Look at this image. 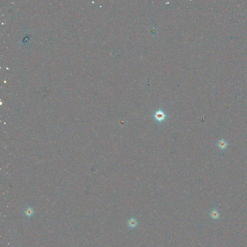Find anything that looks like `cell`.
<instances>
[{
    "instance_id": "cell-2",
    "label": "cell",
    "mask_w": 247,
    "mask_h": 247,
    "mask_svg": "<svg viewBox=\"0 0 247 247\" xmlns=\"http://www.w3.org/2000/svg\"><path fill=\"white\" fill-rule=\"evenodd\" d=\"M155 117L157 121H162L165 119L166 117V115L162 111L159 110L157 111L155 115Z\"/></svg>"
},
{
    "instance_id": "cell-1",
    "label": "cell",
    "mask_w": 247,
    "mask_h": 247,
    "mask_svg": "<svg viewBox=\"0 0 247 247\" xmlns=\"http://www.w3.org/2000/svg\"><path fill=\"white\" fill-rule=\"evenodd\" d=\"M217 145L220 151H224L228 147V143L224 139L222 138L217 142Z\"/></svg>"
},
{
    "instance_id": "cell-5",
    "label": "cell",
    "mask_w": 247,
    "mask_h": 247,
    "mask_svg": "<svg viewBox=\"0 0 247 247\" xmlns=\"http://www.w3.org/2000/svg\"><path fill=\"white\" fill-rule=\"evenodd\" d=\"M34 213V211L33 209L31 208H27L25 211V214L28 217H30Z\"/></svg>"
},
{
    "instance_id": "cell-4",
    "label": "cell",
    "mask_w": 247,
    "mask_h": 247,
    "mask_svg": "<svg viewBox=\"0 0 247 247\" xmlns=\"http://www.w3.org/2000/svg\"><path fill=\"white\" fill-rule=\"evenodd\" d=\"M210 216L212 218L214 219H216L219 217V213L217 209H214L210 213Z\"/></svg>"
},
{
    "instance_id": "cell-3",
    "label": "cell",
    "mask_w": 247,
    "mask_h": 247,
    "mask_svg": "<svg viewBox=\"0 0 247 247\" xmlns=\"http://www.w3.org/2000/svg\"><path fill=\"white\" fill-rule=\"evenodd\" d=\"M138 221L134 218H132L128 221V225L131 228H135L137 226Z\"/></svg>"
}]
</instances>
